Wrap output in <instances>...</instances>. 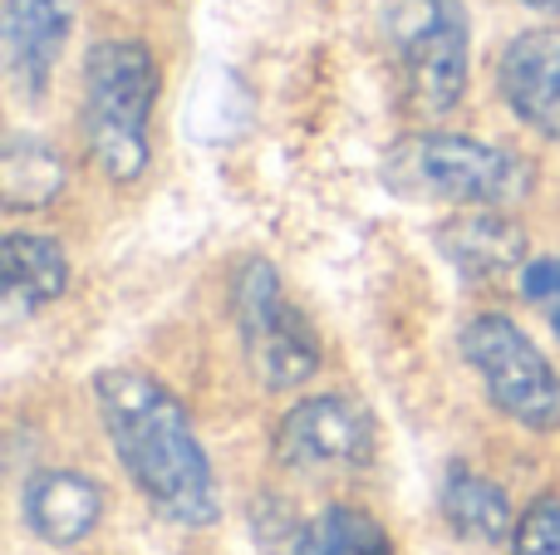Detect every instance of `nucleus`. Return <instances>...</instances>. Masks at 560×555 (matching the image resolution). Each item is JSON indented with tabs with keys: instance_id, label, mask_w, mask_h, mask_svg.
<instances>
[{
	"instance_id": "5",
	"label": "nucleus",
	"mask_w": 560,
	"mask_h": 555,
	"mask_svg": "<svg viewBox=\"0 0 560 555\" xmlns=\"http://www.w3.org/2000/svg\"><path fill=\"white\" fill-rule=\"evenodd\" d=\"M232 310L242 350L261 389H300L319 369V334L285 295V281L271 261H246L232 285Z\"/></svg>"
},
{
	"instance_id": "14",
	"label": "nucleus",
	"mask_w": 560,
	"mask_h": 555,
	"mask_svg": "<svg viewBox=\"0 0 560 555\" xmlns=\"http://www.w3.org/2000/svg\"><path fill=\"white\" fill-rule=\"evenodd\" d=\"M59 187H65V163L55 157V147L25 133L10 138L5 153H0V192H5L10 212H30V206L55 202Z\"/></svg>"
},
{
	"instance_id": "17",
	"label": "nucleus",
	"mask_w": 560,
	"mask_h": 555,
	"mask_svg": "<svg viewBox=\"0 0 560 555\" xmlns=\"http://www.w3.org/2000/svg\"><path fill=\"white\" fill-rule=\"evenodd\" d=\"M522 295L546 315V320H551V330L560 334V256H546V261H526V271H522Z\"/></svg>"
},
{
	"instance_id": "9",
	"label": "nucleus",
	"mask_w": 560,
	"mask_h": 555,
	"mask_svg": "<svg viewBox=\"0 0 560 555\" xmlns=\"http://www.w3.org/2000/svg\"><path fill=\"white\" fill-rule=\"evenodd\" d=\"M69 45V5L65 0H5L0 20V49H5V74L20 98H45L49 74Z\"/></svg>"
},
{
	"instance_id": "6",
	"label": "nucleus",
	"mask_w": 560,
	"mask_h": 555,
	"mask_svg": "<svg viewBox=\"0 0 560 555\" xmlns=\"http://www.w3.org/2000/svg\"><path fill=\"white\" fill-rule=\"evenodd\" d=\"M463 359L477 369L497 413L532 433H551L560 423V374L522 324L506 315H472L463 324Z\"/></svg>"
},
{
	"instance_id": "13",
	"label": "nucleus",
	"mask_w": 560,
	"mask_h": 555,
	"mask_svg": "<svg viewBox=\"0 0 560 555\" xmlns=\"http://www.w3.org/2000/svg\"><path fill=\"white\" fill-rule=\"evenodd\" d=\"M438 507H443V521L453 527V536L477 541V546H502V541H512V531H516L506 492L497 487V482L467 472V468H447L443 492H438Z\"/></svg>"
},
{
	"instance_id": "1",
	"label": "nucleus",
	"mask_w": 560,
	"mask_h": 555,
	"mask_svg": "<svg viewBox=\"0 0 560 555\" xmlns=\"http://www.w3.org/2000/svg\"><path fill=\"white\" fill-rule=\"evenodd\" d=\"M94 399L108 442L148 507L177 527H212L222 497L177 393L143 369H104L94 379Z\"/></svg>"
},
{
	"instance_id": "18",
	"label": "nucleus",
	"mask_w": 560,
	"mask_h": 555,
	"mask_svg": "<svg viewBox=\"0 0 560 555\" xmlns=\"http://www.w3.org/2000/svg\"><path fill=\"white\" fill-rule=\"evenodd\" d=\"M532 10H546V15H560V0H526Z\"/></svg>"
},
{
	"instance_id": "15",
	"label": "nucleus",
	"mask_w": 560,
	"mask_h": 555,
	"mask_svg": "<svg viewBox=\"0 0 560 555\" xmlns=\"http://www.w3.org/2000/svg\"><path fill=\"white\" fill-rule=\"evenodd\" d=\"M290 555H394V541L369 511L359 507H325L295 531Z\"/></svg>"
},
{
	"instance_id": "16",
	"label": "nucleus",
	"mask_w": 560,
	"mask_h": 555,
	"mask_svg": "<svg viewBox=\"0 0 560 555\" xmlns=\"http://www.w3.org/2000/svg\"><path fill=\"white\" fill-rule=\"evenodd\" d=\"M512 555H560V497H536L512 531Z\"/></svg>"
},
{
	"instance_id": "10",
	"label": "nucleus",
	"mask_w": 560,
	"mask_h": 555,
	"mask_svg": "<svg viewBox=\"0 0 560 555\" xmlns=\"http://www.w3.org/2000/svg\"><path fill=\"white\" fill-rule=\"evenodd\" d=\"M433 241L467 285H497V281H506V275L526 271L522 226L497 216L492 206H467L463 216L438 226Z\"/></svg>"
},
{
	"instance_id": "2",
	"label": "nucleus",
	"mask_w": 560,
	"mask_h": 555,
	"mask_svg": "<svg viewBox=\"0 0 560 555\" xmlns=\"http://www.w3.org/2000/svg\"><path fill=\"white\" fill-rule=\"evenodd\" d=\"M158 59L138 39H98L84 59V138L94 163L114 182H133L148 167V118L158 104Z\"/></svg>"
},
{
	"instance_id": "3",
	"label": "nucleus",
	"mask_w": 560,
	"mask_h": 555,
	"mask_svg": "<svg viewBox=\"0 0 560 555\" xmlns=\"http://www.w3.org/2000/svg\"><path fill=\"white\" fill-rule=\"evenodd\" d=\"M384 182L413 202L506 206L532 192V163L463 133H413L388 147Z\"/></svg>"
},
{
	"instance_id": "8",
	"label": "nucleus",
	"mask_w": 560,
	"mask_h": 555,
	"mask_svg": "<svg viewBox=\"0 0 560 555\" xmlns=\"http://www.w3.org/2000/svg\"><path fill=\"white\" fill-rule=\"evenodd\" d=\"M497 88L532 133L560 143V29H526L502 49Z\"/></svg>"
},
{
	"instance_id": "4",
	"label": "nucleus",
	"mask_w": 560,
	"mask_h": 555,
	"mask_svg": "<svg viewBox=\"0 0 560 555\" xmlns=\"http://www.w3.org/2000/svg\"><path fill=\"white\" fill-rule=\"evenodd\" d=\"M388 59L413 114H447L467 88V10L463 0H384L378 10Z\"/></svg>"
},
{
	"instance_id": "11",
	"label": "nucleus",
	"mask_w": 560,
	"mask_h": 555,
	"mask_svg": "<svg viewBox=\"0 0 560 555\" xmlns=\"http://www.w3.org/2000/svg\"><path fill=\"white\" fill-rule=\"evenodd\" d=\"M98 517H104V492L94 477L69 468H39L25 482V527L35 531L45 546L65 551L94 536Z\"/></svg>"
},
{
	"instance_id": "7",
	"label": "nucleus",
	"mask_w": 560,
	"mask_h": 555,
	"mask_svg": "<svg viewBox=\"0 0 560 555\" xmlns=\"http://www.w3.org/2000/svg\"><path fill=\"white\" fill-rule=\"evenodd\" d=\"M271 452L290 472H359L374 462V423L354 399L315 393L276 423Z\"/></svg>"
},
{
	"instance_id": "12",
	"label": "nucleus",
	"mask_w": 560,
	"mask_h": 555,
	"mask_svg": "<svg viewBox=\"0 0 560 555\" xmlns=\"http://www.w3.org/2000/svg\"><path fill=\"white\" fill-rule=\"evenodd\" d=\"M0 285H5V320H25L30 310L65 295L69 261L49 236L10 232L0 241Z\"/></svg>"
}]
</instances>
